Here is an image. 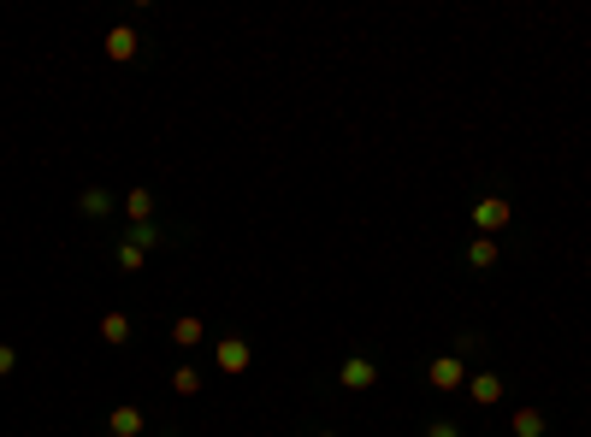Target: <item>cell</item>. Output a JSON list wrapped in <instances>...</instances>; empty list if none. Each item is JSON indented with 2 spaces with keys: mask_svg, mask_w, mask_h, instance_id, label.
Returning <instances> with one entry per match:
<instances>
[{
  "mask_svg": "<svg viewBox=\"0 0 591 437\" xmlns=\"http://www.w3.org/2000/svg\"><path fill=\"white\" fill-rule=\"evenodd\" d=\"M113 266H119L125 278H136V272L148 266V254L136 249V243H125V237H113Z\"/></svg>",
  "mask_w": 591,
  "mask_h": 437,
  "instance_id": "obj_15",
  "label": "cell"
},
{
  "mask_svg": "<svg viewBox=\"0 0 591 437\" xmlns=\"http://www.w3.org/2000/svg\"><path fill=\"white\" fill-rule=\"evenodd\" d=\"M201 337H207V325H201L196 313H178V319H172V343H178V349H201Z\"/></svg>",
  "mask_w": 591,
  "mask_h": 437,
  "instance_id": "obj_13",
  "label": "cell"
},
{
  "mask_svg": "<svg viewBox=\"0 0 591 437\" xmlns=\"http://www.w3.org/2000/svg\"><path fill=\"white\" fill-rule=\"evenodd\" d=\"M320 437H337V432H320Z\"/></svg>",
  "mask_w": 591,
  "mask_h": 437,
  "instance_id": "obj_20",
  "label": "cell"
},
{
  "mask_svg": "<svg viewBox=\"0 0 591 437\" xmlns=\"http://www.w3.org/2000/svg\"><path fill=\"white\" fill-rule=\"evenodd\" d=\"M467 219H473V231H479V237H503V231L515 225V201H509L503 189H485V195L473 201V213H467Z\"/></svg>",
  "mask_w": 591,
  "mask_h": 437,
  "instance_id": "obj_1",
  "label": "cell"
},
{
  "mask_svg": "<svg viewBox=\"0 0 591 437\" xmlns=\"http://www.w3.org/2000/svg\"><path fill=\"white\" fill-rule=\"evenodd\" d=\"M503 390H509V378L491 373V367H473V373H467V396H473V408H497V402H503Z\"/></svg>",
  "mask_w": 591,
  "mask_h": 437,
  "instance_id": "obj_4",
  "label": "cell"
},
{
  "mask_svg": "<svg viewBox=\"0 0 591 437\" xmlns=\"http://www.w3.org/2000/svg\"><path fill=\"white\" fill-rule=\"evenodd\" d=\"M337 384H343V390H355V396H361V390H373V384H379V361H373V355H343Z\"/></svg>",
  "mask_w": 591,
  "mask_h": 437,
  "instance_id": "obj_5",
  "label": "cell"
},
{
  "mask_svg": "<svg viewBox=\"0 0 591 437\" xmlns=\"http://www.w3.org/2000/svg\"><path fill=\"white\" fill-rule=\"evenodd\" d=\"M461 260H467L473 272H491V266L503 260V243H497V237H473V243H467V254H461Z\"/></svg>",
  "mask_w": 591,
  "mask_h": 437,
  "instance_id": "obj_12",
  "label": "cell"
},
{
  "mask_svg": "<svg viewBox=\"0 0 591 437\" xmlns=\"http://www.w3.org/2000/svg\"><path fill=\"white\" fill-rule=\"evenodd\" d=\"M420 437H467V432H461V420H432Z\"/></svg>",
  "mask_w": 591,
  "mask_h": 437,
  "instance_id": "obj_18",
  "label": "cell"
},
{
  "mask_svg": "<svg viewBox=\"0 0 591 437\" xmlns=\"http://www.w3.org/2000/svg\"><path fill=\"white\" fill-rule=\"evenodd\" d=\"M172 390H178L184 402H190V396H201V367H190V361H184V367L172 373Z\"/></svg>",
  "mask_w": 591,
  "mask_h": 437,
  "instance_id": "obj_16",
  "label": "cell"
},
{
  "mask_svg": "<svg viewBox=\"0 0 591 437\" xmlns=\"http://www.w3.org/2000/svg\"><path fill=\"white\" fill-rule=\"evenodd\" d=\"M125 213H131V225H148V219H160V195L154 189H125Z\"/></svg>",
  "mask_w": 591,
  "mask_h": 437,
  "instance_id": "obj_11",
  "label": "cell"
},
{
  "mask_svg": "<svg viewBox=\"0 0 591 437\" xmlns=\"http://www.w3.org/2000/svg\"><path fill=\"white\" fill-rule=\"evenodd\" d=\"M142 426H148V414H142L136 402H119V408L107 414V437H142Z\"/></svg>",
  "mask_w": 591,
  "mask_h": 437,
  "instance_id": "obj_10",
  "label": "cell"
},
{
  "mask_svg": "<svg viewBox=\"0 0 591 437\" xmlns=\"http://www.w3.org/2000/svg\"><path fill=\"white\" fill-rule=\"evenodd\" d=\"M142 54V36H136V24H113L107 30V60L113 65H131Z\"/></svg>",
  "mask_w": 591,
  "mask_h": 437,
  "instance_id": "obj_7",
  "label": "cell"
},
{
  "mask_svg": "<svg viewBox=\"0 0 591 437\" xmlns=\"http://www.w3.org/2000/svg\"><path fill=\"white\" fill-rule=\"evenodd\" d=\"M249 361H255V343H249V331H219V343H213V367L225 378L249 373Z\"/></svg>",
  "mask_w": 591,
  "mask_h": 437,
  "instance_id": "obj_2",
  "label": "cell"
},
{
  "mask_svg": "<svg viewBox=\"0 0 591 437\" xmlns=\"http://www.w3.org/2000/svg\"><path fill=\"white\" fill-rule=\"evenodd\" d=\"M426 378H432V390H467V361L461 355H432Z\"/></svg>",
  "mask_w": 591,
  "mask_h": 437,
  "instance_id": "obj_6",
  "label": "cell"
},
{
  "mask_svg": "<svg viewBox=\"0 0 591 437\" xmlns=\"http://www.w3.org/2000/svg\"><path fill=\"white\" fill-rule=\"evenodd\" d=\"M131 337H136V319H131V313H125V308L101 313V343H107V349H125Z\"/></svg>",
  "mask_w": 591,
  "mask_h": 437,
  "instance_id": "obj_9",
  "label": "cell"
},
{
  "mask_svg": "<svg viewBox=\"0 0 591 437\" xmlns=\"http://www.w3.org/2000/svg\"><path fill=\"white\" fill-rule=\"evenodd\" d=\"M6 373H18V349H12V343H0V378Z\"/></svg>",
  "mask_w": 591,
  "mask_h": 437,
  "instance_id": "obj_19",
  "label": "cell"
},
{
  "mask_svg": "<svg viewBox=\"0 0 591 437\" xmlns=\"http://www.w3.org/2000/svg\"><path fill=\"white\" fill-rule=\"evenodd\" d=\"M190 231H172V225H160V219H148V225H131L125 231V243H136L142 254H154V249H178Z\"/></svg>",
  "mask_w": 591,
  "mask_h": 437,
  "instance_id": "obj_3",
  "label": "cell"
},
{
  "mask_svg": "<svg viewBox=\"0 0 591 437\" xmlns=\"http://www.w3.org/2000/svg\"><path fill=\"white\" fill-rule=\"evenodd\" d=\"M509 432L515 437H544L550 432V420H544L538 408H515V414H509Z\"/></svg>",
  "mask_w": 591,
  "mask_h": 437,
  "instance_id": "obj_14",
  "label": "cell"
},
{
  "mask_svg": "<svg viewBox=\"0 0 591 437\" xmlns=\"http://www.w3.org/2000/svg\"><path fill=\"white\" fill-rule=\"evenodd\" d=\"M113 207H119V201H113V189H101V184L77 189V213H83V219H95V225H101V219H113Z\"/></svg>",
  "mask_w": 591,
  "mask_h": 437,
  "instance_id": "obj_8",
  "label": "cell"
},
{
  "mask_svg": "<svg viewBox=\"0 0 591 437\" xmlns=\"http://www.w3.org/2000/svg\"><path fill=\"white\" fill-rule=\"evenodd\" d=\"M450 355H461V361H479L485 355V331H456V349Z\"/></svg>",
  "mask_w": 591,
  "mask_h": 437,
  "instance_id": "obj_17",
  "label": "cell"
}]
</instances>
